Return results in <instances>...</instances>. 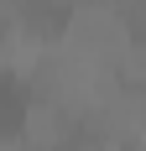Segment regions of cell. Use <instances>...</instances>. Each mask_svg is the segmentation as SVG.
<instances>
[{
	"label": "cell",
	"instance_id": "6da1fadb",
	"mask_svg": "<svg viewBox=\"0 0 146 151\" xmlns=\"http://www.w3.org/2000/svg\"><path fill=\"white\" fill-rule=\"evenodd\" d=\"M31 125V89L21 78H0V141L26 136Z\"/></svg>",
	"mask_w": 146,
	"mask_h": 151
},
{
	"label": "cell",
	"instance_id": "7a4b0ae2",
	"mask_svg": "<svg viewBox=\"0 0 146 151\" xmlns=\"http://www.w3.org/2000/svg\"><path fill=\"white\" fill-rule=\"evenodd\" d=\"M68 0H21V26L31 37H63L68 31Z\"/></svg>",
	"mask_w": 146,
	"mask_h": 151
}]
</instances>
